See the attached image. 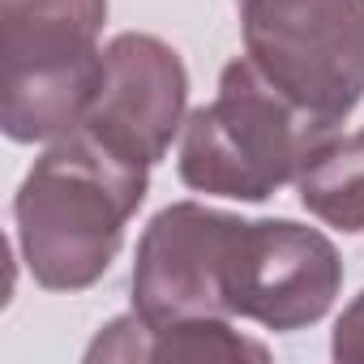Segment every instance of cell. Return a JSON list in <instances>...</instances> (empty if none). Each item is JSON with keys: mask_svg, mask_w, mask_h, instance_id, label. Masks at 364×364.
I'll return each mask as SVG.
<instances>
[{"mask_svg": "<svg viewBox=\"0 0 364 364\" xmlns=\"http://www.w3.org/2000/svg\"><path fill=\"white\" fill-rule=\"evenodd\" d=\"M189 103V73L180 56L154 35H120L103 52V82L82 116L95 141L137 167H154Z\"/></svg>", "mask_w": 364, "mask_h": 364, "instance_id": "6", "label": "cell"}, {"mask_svg": "<svg viewBox=\"0 0 364 364\" xmlns=\"http://www.w3.org/2000/svg\"><path fill=\"white\" fill-rule=\"evenodd\" d=\"M334 360L343 364H364V291L355 296V304L338 317L334 326Z\"/></svg>", "mask_w": 364, "mask_h": 364, "instance_id": "10", "label": "cell"}, {"mask_svg": "<svg viewBox=\"0 0 364 364\" xmlns=\"http://www.w3.org/2000/svg\"><path fill=\"white\" fill-rule=\"evenodd\" d=\"M86 360H266V347L236 334L223 317L146 321L129 313L90 343Z\"/></svg>", "mask_w": 364, "mask_h": 364, "instance_id": "8", "label": "cell"}, {"mask_svg": "<svg viewBox=\"0 0 364 364\" xmlns=\"http://www.w3.org/2000/svg\"><path fill=\"white\" fill-rule=\"evenodd\" d=\"M240 219L198 202L167 206L150 219L133 262V313L146 321L228 317L223 257Z\"/></svg>", "mask_w": 364, "mask_h": 364, "instance_id": "7", "label": "cell"}, {"mask_svg": "<svg viewBox=\"0 0 364 364\" xmlns=\"http://www.w3.org/2000/svg\"><path fill=\"white\" fill-rule=\"evenodd\" d=\"M309 215L338 232H364V129L330 137L296 176Z\"/></svg>", "mask_w": 364, "mask_h": 364, "instance_id": "9", "label": "cell"}, {"mask_svg": "<svg viewBox=\"0 0 364 364\" xmlns=\"http://www.w3.org/2000/svg\"><path fill=\"white\" fill-rule=\"evenodd\" d=\"M343 262L334 245L291 219L245 223L223 257V304L266 330L291 334L321 321L338 296Z\"/></svg>", "mask_w": 364, "mask_h": 364, "instance_id": "5", "label": "cell"}, {"mask_svg": "<svg viewBox=\"0 0 364 364\" xmlns=\"http://www.w3.org/2000/svg\"><path fill=\"white\" fill-rule=\"evenodd\" d=\"M334 137V124L283 95L249 56L219 77L215 103L198 107L180 141V180L198 193L266 202Z\"/></svg>", "mask_w": 364, "mask_h": 364, "instance_id": "2", "label": "cell"}, {"mask_svg": "<svg viewBox=\"0 0 364 364\" xmlns=\"http://www.w3.org/2000/svg\"><path fill=\"white\" fill-rule=\"evenodd\" d=\"M146 171L86 129L48 146L14 202L18 245L39 287L82 291L103 279L124 245L129 219L146 202Z\"/></svg>", "mask_w": 364, "mask_h": 364, "instance_id": "1", "label": "cell"}, {"mask_svg": "<svg viewBox=\"0 0 364 364\" xmlns=\"http://www.w3.org/2000/svg\"><path fill=\"white\" fill-rule=\"evenodd\" d=\"M107 0H0V124L14 141L73 133L103 82Z\"/></svg>", "mask_w": 364, "mask_h": 364, "instance_id": "3", "label": "cell"}, {"mask_svg": "<svg viewBox=\"0 0 364 364\" xmlns=\"http://www.w3.org/2000/svg\"><path fill=\"white\" fill-rule=\"evenodd\" d=\"M249 60L300 107L343 124L364 99V0H236Z\"/></svg>", "mask_w": 364, "mask_h": 364, "instance_id": "4", "label": "cell"}]
</instances>
